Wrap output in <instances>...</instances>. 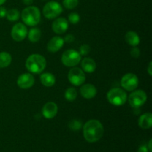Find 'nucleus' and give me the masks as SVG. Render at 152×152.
Listing matches in <instances>:
<instances>
[{"mask_svg": "<svg viewBox=\"0 0 152 152\" xmlns=\"http://www.w3.org/2000/svg\"><path fill=\"white\" fill-rule=\"evenodd\" d=\"M103 134L104 127L99 120H90L83 126V136L87 142H97L102 137Z\"/></svg>", "mask_w": 152, "mask_h": 152, "instance_id": "nucleus-1", "label": "nucleus"}, {"mask_svg": "<svg viewBox=\"0 0 152 152\" xmlns=\"http://www.w3.org/2000/svg\"><path fill=\"white\" fill-rule=\"evenodd\" d=\"M47 61L45 58L40 54L34 53L28 57L25 61V67L32 74H41L46 68Z\"/></svg>", "mask_w": 152, "mask_h": 152, "instance_id": "nucleus-2", "label": "nucleus"}, {"mask_svg": "<svg viewBox=\"0 0 152 152\" xmlns=\"http://www.w3.org/2000/svg\"><path fill=\"white\" fill-rule=\"evenodd\" d=\"M22 19L25 25L34 27L38 25L41 20V13L36 6H28L22 12Z\"/></svg>", "mask_w": 152, "mask_h": 152, "instance_id": "nucleus-3", "label": "nucleus"}, {"mask_svg": "<svg viewBox=\"0 0 152 152\" xmlns=\"http://www.w3.org/2000/svg\"><path fill=\"white\" fill-rule=\"evenodd\" d=\"M107 99L114 106H121L127 101L128 95L123 89L120 88H113L107 93Z\"/></svg>", "mask_w": 152, "mask_h": 152, "instance_id": "nucleus-4", "label": "nucleus"}, {"mask_svg": "<svg viewBox=\"0 0 152 152\" xmlns=\"http://www.w3.org/2000/svg\"><path fill=\"white\" fill-rule=\"evenodd\" d=\"M61 61L65 66L73 68L81 62V55L77 50L69 49L62 53Z\"/></svg>", "mask_w": 152, "mask_h": 152, "instance_id": "nucleus-5", "label": "nucleus"}, {"mask_svg": "<svg viewBox=\"0 0 152 152\" xmlns=\"http://www.w3.org/2000/svg\"><path fill=\"white\" fill-rule=\"evenodd\" d=\"M62 6L56 1H48L43 7V15L48 19H56L62 13Z\"/></svg>", "mask_w": 152, "mask_h": 152, "instance_id": "nucleus-6", "label": "nucleus"}, {"mask_svg": "<svg viewBox=\"0 0 152 152\" xmlns=\"http://www.w3.org/2000/svg\"><path fill=\"white\" fill-rule=\"evenodd\" d=\"M148 96L146 93L142 90L133 91L129 96V102L132 108H138L146 102Z\"/></svg>", "mask_w": 152, "mask_h": 152, "instance_id": "nucleus-7", "label": "nucleus"}, {"mask_svg": "<svg viewBox=\"0 0 152 152\" xmlns=\"http://www.w3.org/2000/svg\"><path fill=\"white\" fill-rule=\"evenodd\" d=\"M120 85L125 90L128 91H133L139 86V79L136 74L128 73L122 77Z\"/></svg>", "mask_w": 152, "mask_h": 152, "instance_id": "nucleus-8", "label": "nucleus"}, {"mask_svg": "<svg viewBox=\"0 0 152 152\" xmlns=\"http://www.w3.org/2000/svg\"><path fill=\"white\" fill-rule=\"evenodd\" d=\"M68 79L70 83L75 86H80L86 82V77L84 71L80 68L73 67L68 74Z\"/></svg>", "mask_w": 152, "mask_h": 152, "instance_id": "nucleus-9", "label": "nucleus"}, {"mask_svg": "<svg viewBox=\"0 0 152 152\" xmlns=\"http://www.w3.org/2000/svg\"><path fill=\"white\" fill-rule=\"evenodd\" d=\"M28 36V29L23 23H16L12 28L11 37L16 42H22Z\"/></svg>", "mask_w": 152, "mask_h": 152, "instance_id": "nucleus-10", "label": "nucleus"}, {"mask_svg": "<svg viewBox=\"0 0 152 152\" xmlns=\"http://www.w3.org/2000/svg\"><path fill=\"white\" fill-rule=\"evenodd\" d=\"M35 83L34 77L29 73H25L21 75L17 79V85L22 89H29L32 87Z\"/></svg>", "mask_w": 152, "mask_h": 152, "instance_id": "nucleus-11", "label": "nucleus"}, {"mask_svg": "<svg viewBox=\"0 0 152 152\" xmlns=\"http://www.w3.org/2000/svg\"><path fill=\"white\" fill-rule=\"evenodd\" d=\"M43 117L48 120L54 118L58 113V106L55 102H48L45 103L42 110Z\"/></svg>", "mask_w": 152, "mask_h": 152, "instance_id": "nucleus-12", "label": "nucleus"}, {"mask_svg": "<svg viewBox=\"0 0 152 152\" xmlns=\"http://www.w3.org/2000/svg\"><path fill=\"white\" fill-rule=\"evenodd\" d=\"M68 28V22L63 17L57 18L52 23V29L56 34H62L67 31Z\"/></svg>", "mask_w": 152, "mask_h": 152, "instance_id": "nucleus-13", "label": "nucleus"}, {"mask_svg": "<svg viewBox=\"0 0 152 152\" xmlns=\"http://www.w3.org/2000/svg\"><path fill=\"white\" fill-rule=\"evenodd\" d=\"M63 38L59 36H56L53 37V38L50 39V41L48 42L47 45V49L50 53H56V52L59 51L64 45Z\"/></svg>", "mask_w": 152, "mask_h": 152, "instance_id": "nucleus-14", "label": "nucleus"}, {"mask_svg": "<svg viewBox=\"0 0 152 152\" xmlns=\"http://www.w3.org/2000/svg\"><path fill=\"white\" fill-rule=\"evenodd\" d=\"M80 91L82 96L87 99H93L97 94V90H96V87L92 84L83 85L80 88Z\"/></svg>", "mask_w": 152, "mask_h": 152, "instance_id": "nucleus-15", "label": "nucleus"}, {"mask_svg": "<svg viewBox=\"0 0 152 152\" xmlns=\"http://www.w3.org/2000/svg\"><path fill=\"white\" fill-rule=\"evenodd\" d=\"M138 126L142 129H149L152 127L151 113H145L140 117L138 120Z\"/></svg>", "mask_w": 152, "mask_h": 152, "instance_id": "nucleus-16", "label": "nucleus"}, {"mask_svg": "<svg viewBox=\"0 0 152 152\" xmlns=\"http://www.w3.org/2000/svg\"><path fill=\"white\" fill-rule=\"evenodd\" d=\"M81 67L82 70L84 72L91 74V73L94 72L95 70H96V62L93 59L90 57H86L82 60Z\"/></svg>", "mask_w": 152, "mask_h": 152, "instance_id": "nucleus-17", "label": "nucleus"}, {"mask_svg": "<svg viewBox=\"0 0 152 152\" xmlns=\"http://www.w3.org/2000/svg\"><path fill=\"white\" fill-rule=\"evenodd\" d=\"M39 79L42 84L48 88L52 87L56 83V77L51 73H44L40 75Z\"/></svg>", "mask_w": 152, "mask_h": 152, "instance_id": "nucleus-18", "label": "nucleus"}, {"mask_svg": "<svg viewBox=\"0 0 152 152\" xmlns=\"http://www.w3.org/2000/svg\"><path fill=\"white\" fill-rule=\"evenodd\" d=\"M125 39H126V42L132 47H136L140 42V39L139 35L136 32L132 31L126 33Z\"/></svg>", "mask_w": 152, "mask_h": 152, "instance_id": "nucleus-19", "label": "nucleus"}, {"mask_svg": "<svg viewBox=\"0 0 152 152\" xmlns=\"http://www.w3.org/2000/svg\"><path fill=\"white\" fill-rule=\"evenodd\" d=\"M12 62V56L5 51L0 52V68H7Z\"/></svg>", "mask_w": 152, "mask_h": 152, "instance_id": "nucleus-20", "label": "nucleus"}, {"mask_svg": "<svg viewBox=\"0 0 152 152\" xmlns=\"http://www.w3.org/2000/svg\"><path fill=\"white\" fill-rule=\"evenodd\" d=\"M28 35V39L30 40V42L35 43L39 41V39H41L42 32L38 28H33L30 30Z\"/></svg>", "mask_w": 152, "mask_h": 152, "instance_id": "nucleus-21", "label": "nucleus"}, {"mask_svg": "<svg viewBox=\"0 0 152 152\" xmlns=\"http://www.w3.org/2000/svg\"><path fill=\"white\" fill-rule=\"evenodd\" d=\"M77 97V91L75 88L70 87L65 91V98L69 102H73Z\"/></svg>", "mask_w": 152, "mask_h": 152, "instance_id": "nucleus-22", "label": "nucleus"}, {"mask_svg": "<svg viewBox=\"0 0 152 152\" xmlns=\"http://www.w3.org/2000/svg\"><path fill=\"white\" fill-rule=\"evenodd\" d=\"M19 17H20V13L17 9L12 8L7 11L6 18L8 21L15 22V21H17L19 19Z\"/></svg>", "mask_w": 152, "mask_h": 152, "instance_id": "nucleus-23", "label": "nucleus"}, {"mask_svg": "<svg viewBox=\"0 0 152 152\" xmlns=\"http://www.w3.org/2000/svg\"><path fill=\"white\" fill-rule=\"evenodd\" d=\"M79 4V0H63L62 4L66 9L72 10L74 9Z\"/></svg>", "mask_w": 152, "mask_h": 152, "instance_id": "nucleus-24", "label": "nucleus"}, {"mask_svg": "<svg viewBox=\"0 0 152 152\" xmlns=\"http://www.w3.org/2000/svg\"><path fill=\"white\" fill-rule=\"evenodd\" d=\"M68 127L72 131H79L82 128V123L78 120H73L68 123Z\"/></svg>", "mask_w": 152, "mask_h": 152, "instance_id": "nucleus-25", "label": "nucleus"}, {"mask_svg": "<svg viewBox=\"0 0 152 152\" xmlns=\"http://www.w3.org/2000/svg\"><path fill=\"white\" fill-rule=\"evenodd\" d=\"M68 20L73 25H76V24L78 23L80 20V16L76 12H72V13H70L68 15Z\"/></svg>", "mask_w": 152, "mask_h": 152, "instance_id": "nucleus-26", "label": "nucleus"}, {"mask_svg": "<svg viewBox=\"0 0 152 152\" xmlns=\"http://www.w3.org/2000/svg\"><path fill=\"white\" fill-rule=\"evenodd\" d=\"M91 51V47L87 44H84L83 45H81V47L80 48V50H79V53H80L81 56H86V55L88 54Z\"/></svg>", "mask_w": 152, "mask_h": 152, "instance_id": "nucleus-27", "label": "nucleus"}, {"mask_svg": "<svg viewBox=\"0 0 152 152\" xmlns=\"http://www.w3.org/2000/svg\"><path fill=\"white\" fill-rule=\"evenodd\" d=\"M130 53L131 56H132V57L134 58V59H137L140 56V49L138 48L133 47L132 50H131Z\"/></svg>", "mask_w": 152, "mask_h": 152, "instance_id": "nucleus-28", "label": "nucleus"}, {"mask_svg": "<svg viewBox=\"0 0 152 152\" xmlns=\"http://www.w3.org/2000/svg\"><path fill=\"white\" fill-rule=\"evenodd\" d=\"M64 42L67 43H71L74 41V37L72 34H68L65 37V38L63 39Z\"/></svg>", "mask_w": 152, "mask_h": 152, "instance_id": "nucleus-29", "label": "nucleus"}, {"mask_svg": "<svg viewBox=\"0 0 152 152\" xmlns=\"http://www.w3.org/2000/svg\"><path fill=\"white\" fill-rule=\"evenodd\" d=\"M7 9L4 7L0 6V18H4L6 17V14H7Z\"/></svg>", "mask_w": 152, "mask_h": 152, "instance_id": "nucleus-30", "label": "nucleus"}, {"mask_svg": "<svg viewBox=\"0 0 152 152\" xmlns=\"http://www.w3.org/2000/svg\"><path fill=\"white\" fill-rule=\"evenodd\" d=\"M148 147L146 145H141L140 146V148H138V151L137 152H148Z\"/></svg>", "mask_w": 152, "mask_h": 152, "instance_id": "nucleus-31", "label": "nucleus"}, {"mask_svg": "<svg viewBox=\"0 0 152 152\" xmlns=\"http://www.w3.org/2000/svg\"><path fill=\"white\" fill-rule=\"evenodd\" d=\"M147 71H148L149 76L152 75V62L151 61L149 62V63H148V68H147Z\"/></svg>", "mask_w": 152, "mask_h": 152, "instance_id": "nucleus-32", "label": "nucleus"}, {"mask_svg": "<svg viewBox=\"0 0 152 152\" xmlns=\"http://www.w3.org/2000/svg\"><path fill=\"white\" fill-rule=\"evenodd\" d=\"M22 1H23V3L25 4V5L30 6L33 4L34 0H22Z\"/></svg>", "mask_w": 152, "mask_h": 152, "instance_id": "nucleus-33", "label": "nucleus"}, {"mask_svg": "<svg viewBox=\"0 0 152 152\" xmlns=\"http://www.w3.org/2000/svg\"><path fill=\"white\" fill-rule=\"evenodd\" d=\"M148 151L150 152L152 151V140L151 139L149 140V142H148Z\"/></svg>", "mask_w": 152, "mask_h": 152, "instance_id": "nucleus-34", "label": "nucleus"}, {"mask_svg": "<svg viewBox=\"0 0 152 152\" xmlns=\"http://www.w3.org/2000/svg\"><path fill=\"white\" fill-rule=\"evenodd\" d=\"M6 1V0H0V6L2 5L4 2Z\"/></svg>", "mask_w": 152, "mask_h": 152, "instance_id": "nucleus-35", "label": "nucleus"}]
</instances>
